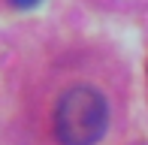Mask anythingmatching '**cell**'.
I'll list each match as a JSON object with an SVG mask.
<instances>
[{"mask_svg":"<svg viewBox=\"0 0 148 145\" xmlns=\"http://www.w3.org/2000/svg\"><path fill=\"white\" fill-rule=\"evenodd\" d=\"M39 0H12V6H18V9H30V6H36Z\"/></svg>","mask_w":148,"mask_h":145,"instance_id":"7a4b0ae2","label":"cell"},{"mask_svg":"<svg viewBox=\"0 0 148 145\" xmlns=\"http://www.w3.org/2000/svg\"><path fill=\"white\" fill-rule=\"evenodd\" d=\"M109 124V106L94 88H70L55 109V136L60 145H94Z\"/></svg>","mask_w":148,"mask_h":145,"instance_id":"6da1fadb","label":"cell"}]
</instances>
